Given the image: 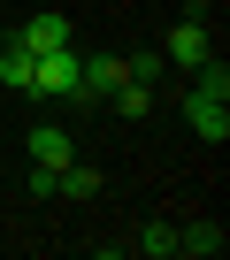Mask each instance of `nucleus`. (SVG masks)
<instances>
[{
	"label": "nucleus",
	"instance_id": "1",
	"mask_svg": "<svg viewBox=\"0 0 230 260\" xmlns=\"http://www.w3.org/2000/svg\"><path fill=\"white\" fill-rule=\"evenodd\" d=\"M31 92H46V100H84V54H69V46L39 54V61H31Z\"/></svg>",
	"mask_w": 230,
	"mask_h": 260
},
{
	"label": "nucleus",
	"instance_id": "2",
	"mask_svg": "<svg viewBox=\"0 0 230 260\" xmlns=\"http://www.w3.org/2000/svg\"><path fill=\"white\" fill-rule=\"evenodd\" d=\"M207 54H215V46H207V23H199V16H177V31L161 39V61H184V69H199Z\"/></svg>",
	"mask_w": 230,
	"mask_h": 260
},
{
	"label": "nucleus",
	"instance_id": "3",
	"mask_svg": "<svg viewBox=\"0 0 230 260\" xmlns=\"http://www.w3.org/2000/svg\"><path fill=\"white\" fill-rule=\"evenodd\" d=\"M69 161H77V146H69V130L39 122V130H31V169H69Z\"/></svg>",
	"mask_w": 230,
	"mask_h": 260
},
{
	"label": "nucleus",
	"instance_id": "4",
	"mask_svg": "<svg viewBox=\"0 0 230 260\" xmlns=\"http://www.w3.org/2000/svg\"><path fill=\"white\" fill-rule=\"evenodd\" d=\"M184 115H192V130H199L207 146H222V138H230V100H207V92H192V107H184Z\"/></svg>",
	"mask_w": 230,
	"mask_h": 260
},
{
	"label": "nucleus",
	"instance_id": "5",
	"mask_svg": "<svg viewBox=\"0 0 230 260\" xmlns=\"http://www.w3.org/2000/svg\"><path fill=\"white\" fill-rule=\"evenodd\" d=\"M16 46H23V54H54V46H69V16H31V23L16 31Z\"/></svg>",
	"mask_w": 230,
	"mask_h": 260
},
{
	"label": "nucleus",
	"instance_id": "6",
	"mask_svg": "<svg viewBox=\"0 0 230 260\" xmlns=\"http://www.w3.org/2000/svg\"><path fill=\"white\" fill-rule=\"evenodd\" d=\"M123 77H131V61H123V54H84V92H92V100H107Z\"/></svg>",
	"mask_w": 230,
	"mask_h": 260
},
{
	"label": "nucleus",
	"instance_id": "7",
	"mask_svg": "<svg viewBox=\"0 0 230 260\" xmlns=\"http://www.w3.org/2000/svg\"><path fill=\"white\" fill-rule=\"evenodd\" d=\"M230 237H222V222H199V230H177V252H192V260H215Z\"/></svg>",
	"mask_w": 230,
	"mask_h": 260
},
{
	"label": "nucleus",
	"instance_id": "8",
	"mask_svg": "<svg viewBox=\"0 0 230 260\" xmlns=\"http://www.w3.org/2000/svg\"><path fill=\"white\" fill-rule=\"evenodd\" d=\"M54 191H69V199H92V191H100V169H92V161H69V169H54Z\"/></svg>",
	"mask_w": 230,
	"mask_h": 260
},
{
	"label": "nucleus",
	"instance_id": "9",
	"mask_svg": "<svg viewBox=\"0 0 230 260\" xmlns=\"http://www.w3.org/2000/svg\"><path fill=\"white\" fill-rule=\"evenodd\" d=\"M31 61H39V54L8 46V54H0V84H8V92H31Z\"/></svg>",
	"mask_w": 230,
	"mask_h": 260
},
{
	"label": "nucleus",
	"instance_id": "10",
	"mask_svg": "<svg viewBox=\"0 0 230 260\" xmlns=\"http://www.w3.org/2000/svg\"><path fill=\"white\" fill-rule=\"evenodd\" d=\"M199 92H207V100H230V61H222V54L199 61Z\"/></svg>",
	"mask_w": 230,
	"mask_h": 260
},
{
	"label": "nucleus",
	"instance_id": "11",
	"mask_svg": "<svg viewBox=\"0 0 230 260\" xmlns=\"http://www.w3.org/2000/svg\"><path fill=\"white\" fill-rule=\"evenodd\" d=\"M138 252H146V260H169V252H177V230H169V222H154V230L138 237Z\"/></svg>",
	"mask_w": 230,
	"mask_h": 260
}]
</instances>
